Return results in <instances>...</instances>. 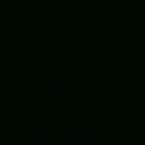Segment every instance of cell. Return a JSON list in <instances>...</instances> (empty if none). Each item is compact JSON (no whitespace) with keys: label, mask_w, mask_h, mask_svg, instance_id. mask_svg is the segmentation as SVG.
I'll return each mask as SVG.
<instances>
[]
</instances>
